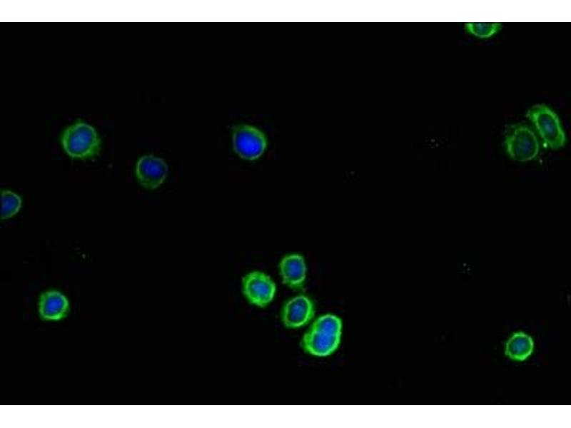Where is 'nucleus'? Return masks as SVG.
<instances>
[{
	"instance_id": "nucleus-6",
	"label": "nucleus",
	"mask_w": 571,
	"mask_h": 428,
	"mask_svg": "<svg viewBox=\"0 0 571 428\" xmlns=\"http://www.w3.org/2000/svg\"><path fill=\"white\" fill-rule=\"evenodd\" d=\"M243 292L246 300L258 307H265L273 300L276 286L270 276L260 271L246 274L242 280Z\"/></svg>"
},
{
	"instance_id": "nucleus-1",
	"label": "nucleus",
	"mask_w": 571,
	"mask_h": 428,
	"mask_svg": "<svg viewBox=\"0 0 571 428\" xmlns=\"http://www.w3.org/2000/svg\"><path fill=\"white\" fill-rule=\"evenodd\" d=\"M342 321L333 314L318 317L302 340L303 350L314 356L325 357L333 353L340 343Z\"/></svg>"
},
{
	"instance_id": "nucleus-8",
	"label": "nucleus",
	"mask_w": 571,
	"mask_h": 428,
	"mask_svg": "<svg viewBox=\"0 0 571 428\" xmlns=\"http://www.w3.org/2000/svg\"><path fill=\"white\" fill-rule=\"evenodd\" d=\"M168 170V165L163 159L153 155H145L138 160L135 173L143 187L153 190L164 182Z\"/></svg>"
},
{
	"instance_id": "nucleus-3",
	"label": "nucleus",
	"mask_w": 571,
	"mask_h": 428,
	"mask_svg": "<svg viewBox=\"0 0 571 428\" xmlns=\"http://www.w3.org/2000/svg\"><path fill=\"white\" fill-rule=\"evenodd\" d=\"M527 118L532 123L543 146L550 149H559L566 143V136L558 116L550 107L537 104L530 108Z\"/></svg>"
},
{
	"instance_id": "nucleus-4",
	"label": "nucleus",
	"mask_w": 571,
	"mask_h": 428,
	"mask_svg": "<svg viewBox=\"0 0 571 428\" xmlns=\"http://www.w3.org/2000/svg\"><path fill=\"white\" fill-rule=\"evenodd\" d=\"M504 145L509 157L519 162L532 160L537 157L540 152L537 136L530 126L524 123L508 126Z\"/></svg>"
},
{
	"instance_id": "nucleus-5",
	"label": "nucleus",
	"mask_w": 571,
	"mask_h": 428,
	"mask_svg": "<svg viewBox=\"0 0 571 428\" xmlns=\"http://www.w3.org/2000/svg\"><path fill=\"white\" fill-rule=\"evenodd\" d=\"M232 142L234 151L249 160L261 157L268 145L266 136L260 128L246 123L233 127Z\"/></svg>"
},
{
	"instance_id": "nucleus-7",
	"label": "nucleus",
	"mask_w": 571,
	"mask_h": 428,
	"mask_svg": "<svg viewBox=\"0 0 571 428\" xmlns=\"http://www.w3.org/2000/svg\"><path fill=\"white\" fill-rule=\"evenodd\" d=\"M315 305L307 295H299L291 297L283 305L281 320L288 328H298L305 325L314 317Z\"/></svg>"
},
{
	"instance_id": "nucleus-13",
	"label": "nucleus",
	"mask_w": 571,
	"mask_h": 428,
	"mask_svg": "<svg viewBox=\"0 0 571 428\" xmlns=\"http://www.w3.org/2000/svg\"><path fill=\"white\" fill-rule=\"evenodd\" d=\"M501 24L497 22H469L465 29L469 34L481 39L490 38L501 29Z\"/></svg>"
},
{
	"instance_id": "nucleus-11",
	"label": "nucleus",
	"mask_w": 571,
	"mask_h": 428,
	"mask_svg": "<svg viewBox=\"0 0 571 428\" xmlns=\"http://www.w3.org/2000/svg\"><path fill=\"white\" fill-rule=\"evenodd\" d=\"M534 350L532 338L524 332L514 333L505 344V354L516 361L527 359Z\"/></svg>"
},
{
	"instance_id": "nucleus-9",
	"label": "nucleus",
	"mask_w": 571,
	"mask_h": 428,
	"mask_svg": "<svg viewBox=\"0 0 571 428\" xmlns=\"http://www.w3.org/2000/svg\"><path fill=\"white\" fill-rule=\"evenodd\" d=\"M279 271L283 282L293 290L303 287L307 275L305 258L299 253L286 255L279 263Z\"/></svg>"
},
{
	"instance_id": "nucleus-10",
	"label": "nucleus",
	"mask_w": 571,
	"mask_h": 428,
	"mask_svg": "<svg viewBox=\"0 0 571 428\" xmlns=\"http://www.w3.org/2000/svg\"><path fill=\"white\" fill-rule=\"evenodd\" d=\"M69 307L68 298L56 290L44 292L39 299V314L45 321H59L64 319L68 315Z\"/></svg>"
},
{
	"instance_id": "nucleus-12",
	"label": "nucleus",
	"mask_w": 571,
	"mask_h": 428,
	"mask_svg": "<svg viewBox=\"0 0 571 428\" xmlns=\"http://www.w3.org/2000/svg\"><path fill=\"white\" fill-rule=\"evenodd\" d=\"M21 207V198L16 193L3 190L1 192V219L6 220L15 215Z\"/></svg>"
},
{
	"instance_id": "nucleus-2",
	"label": "nucleus",
	"mask_w": 571,
	"mask_h": 428,
	"mask_svg": "<svg viewBox=\"0 0 571 428\" xmlns=\"http://www.w3.org/2000/svg\"><path fill=\"white\" fill-rule=\"evenodd\" d=\"M65 153L72 158L88 159L97 156L101 149V138L91 125L77 120L67 126L60 138Z\"/></svg>"
}]
</instances>
